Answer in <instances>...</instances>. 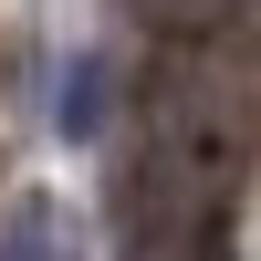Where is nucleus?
<instances>
[{
  "mask_svg": "<svg viewBox=\"0 0 261 261\" xmlns=\"http://www.w3.org/2000/svg\"><path fill=\"white\" fill-rule=\"evenodd\" d=\"M94 125H105V63L84 53L73 73H63V136H73V146H94Z\"/></svg>",
  "mask_w": 261,
  "mask_h": 261,
  "instance_id": "1",
  "label": "nucleus"
},
{
  "mask_svg": "<svg viewBox=\"0 0 261 261\" xmlns=\"http://www.w3.org/2000/svg\"><path fill=\"white\" fill-rule=\"evenodd\" d=\"M0 261H53V209H42V199L11 209V251H0Z\"/></svg>",
  "mask_w": 261,
  "mask_h": 261,
  "instance_id": "2",
  "label": "nucleus"
}]
</instances>
